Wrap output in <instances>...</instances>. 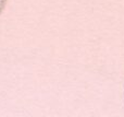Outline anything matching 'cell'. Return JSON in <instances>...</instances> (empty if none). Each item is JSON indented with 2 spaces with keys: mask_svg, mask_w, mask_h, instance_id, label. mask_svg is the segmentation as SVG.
Listing matches in <instances>:
<instances>
[{
  "mask_svg": "<svg viewBox=\"0 0 124 117\" xmlns=\"http://www.w3.org/2000/svg\"><path fill=\"white\" fill-rule=\"evenodd\" d=\"M7 1H8V0H0V14H1V12L3 11V9L6 8Z\"/></svg>",
  "mask_w": 124,
  "mask_h": 117,
  "instance_id": "1",
  "label": "cell"
}]
</instances>
